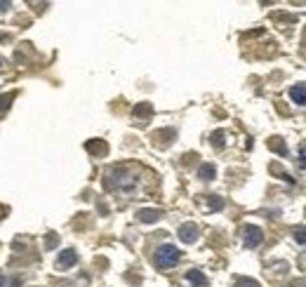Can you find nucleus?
Masks as SVG:
<instances>
[{
	"label": "nucleus",
	"mask_w": 306,
	"mask_h": 287,
	"mask_svg": "<svg viewBox=\"0 0 306 287\" xmlns=\"http://www.w3.org/2000/svg\"><path fill=\"white\" fill-rule=\"evenodd\" d=\"M212 144H214V146H224V132H214V134H212Z\"/></svg>",
	"instance_id": "2eb2a0df"
},
{
	"label": "nucleus",
	"mask_w": 306,
	"mask_h": 287,
	"mask_svg": "<svg viewBox=\"0 0 306 287\" xmlns=\"http://www.w3.org/2000/svg\"><path fill=\"white\" fill-rule=\"evenodd\" d=\"M214 174H217V170H214V165H203L201 170H198V177L205 179V182H210V179H214Z\"/></svg>",
	"instance_id": "6e6552de"
},
{
	"label": "nucleus",
	"mask_w": 306,
	"mask_h": 287,
	"mask_svg": "<svg viewBox=\"0 0 306 287\" xmlns=\"http://www.w3.org/2000/svg\"><path fill=\"white\" fill-rule=\"evenodd\" d=\"M5 285H7V280H5V276L0 273V287H5Z\"/></svg>",
	"instance_id": "6ab92c4d"
},
{
	"label": "nucleus",
	"mask_w": 306,
	"mask_h": 287,
	"mask_svg": "<svg viewBox=\"0 0 306 287\" xmlns=\"http://www.w3.org/2000/svg\"><path fill=\"white\" fill-rule=\"evenodd\" d=\"M186 280L191 282V285L193 287H205L207 285V280H205V276H203L201 271H189V273H186Z\"/></svg>",
	"instance_id": "0eeeda50"
},
{
	"label": "nucleus",
	"mask_w": 306,
	"mask_h": 287,
	"mask_svg": "<svg viewBox=\"0 0 306 287\" xmlns=\"http://www.w3.org/2000/svg\"><path fill=\"white\" fill-rule=\"evenodd\" d=\"M76 261H78V254L73 252V249H64V252L59 254V259H57V268H71V266H76Z\"/></svg>",
	"instance_id": "20e7f679"
},
{
	"label": "nucleus",
	"mask_w": 306,
	"mask_h": 287,
	"mask_svg": "<svg viewBox=\"0 0 306 287\" xmlns=\"http://www.w3.org/2000/svg\"><path fill=\"white\" fill-rule=\"evenodd\" d=\"M290 99L297 106H306V85H292L290 87Z\"/></svg>",
	"instance_id": "39448f33"
},
{
	"label": "nucleus",
	"mask_w": 306,
	"mask_h": 287,
	"mask_svg": "<svg viewBox=\"0 0 306 287\" xmlns=\"http://www.w3.org/2000/svg\"><path fill=\"white\" fill-rule=\"evenodd\" d=\"M295 240L297 243H306V226H297L295 228Z\"/></svg>",
	"instance_id": "ddd939ff"
},
{
	"label": "nucleus",
	"mask_w": 306,
	"mask_h": 287,
	"mask_svg": "<svg viewBox=\"0 0 306 287\" xmlns=\"http://www.w3.org/2000/svg\"><path fill=\"white\" fill-rule=\"evenodd\" d=\"M210 207H212V210H222L224 200H219V198H214V195H212V198H210Z\"/></svg>",
	"instance_id": "dca6fc26"
},
{
	"label": "nucleus",
	"mask_w": 306,
	"mask_h": 287,
	"mask_svg": "<svg viewBox=\"0 0 306 287\" xmlns=\"http://www.w3.org/2000/svg\"><path fill=\"white\" fill-rule=\"evenodd\" d=\"M57 243H59V238H57V236H50V238H47V245H45V247H55Z\"/></svg>",
	"instance_id": "f3484780"
},
{
	"label": "nucleus",
	"mask_w": 306,
	"mask_h": 287,
	"mask_svg": "<svg viewBox=\"0 0 306 287\" xmlns=\"http://www.w3.org/2000/svg\"><path fill=\"white\" fill-rule=\"evenodd\" d=\"M85 149H87V151H101V153H104L106 144L104 141H87V144H85Z\"/></svg>",
	"instance_id": "9b49d317"
},
{
	"label": "nucleus",
	"mask_w": 306,
	"mask_h": 287,
	"mask_svg": "<svg viewBox=\"0 0 306 287\" xmlns=\"http://www.w3.org/2000/svg\"><path fill=\"white\" fill-rule=\"evenodd\" d=\"M264 240V231L259 226H245L243 228V243L245 247H257V245Z\"/></svg>",
	"instance_id": "f03ea898"
},
{
	"label": "nucleus",
	"mask_w": 306,
	"mask_h": 287,
	"mask_svg": "<svg viewBox=\"0 0 306 287\" xmlns=\"http://www.w3.org/2000/svg\"><path fill=\"white\" fill-rule=\"evenodd\" d=\"M139 116H151V106L149 104H139L137 109H134V118H139Z\"/></svg>",
	"instance_id": "f8f14e48"
},
{
	"label": "nucleus",
	"mask_w": 306,
	"mask_h": 287,
	"mask_svg": "<svg viewBox=\"0 0 306 287\" xmlns=\"http://www.w3.org/2000/svg\"><path fill=\"white\" fill-rule=\"evenodd\" d=\"M12 99H14V92H12V94H3V97H0V118H3L5 109H10Z\"/></svg>",
	"instance_id": "1a4fd4ad"
},
{
	"label": "nucleus",
	"mask_w": 306,
	"mask_h": 287,
	"mask_svg": "<svg viewBox=\"0 0 306 287\" xmlns=\"http://www.w3.org/2000/svg\"><path fill=\"white\" fill-rule=\"evenodd\" d=\"M179 261V249L174 247V245H160L156 252V264L160 266V268H170V266H174Z\"/></svg>",
	"instance_id": "f257e3e1"
},
{
	"label": "nucleus",
	"mask_w": 306,
	"mask_h": 287,
	"mask_svg": "<svg viewBox=\"0 0 306 287\" xmlns=\"http://www.w3.org/2000/svg\"><path fill=\"white\" fill-rule=\"evenodd\" d=\"M236 287H259V282L252 280V278H238V280H236Z\"/></svg>",
	"instance_id": "9d476101"
},
{
	"label": "nucleus",
	"mask_w": 306,
	"mask_h": 287,
	"mask_svg": "<svg viewBox=\"0 0 306 287\" xmlns=\"http://www.w3.org/2000/svg\"><path fill=\"white\" fill-rule=\"evenodd\" d=\"M137 217H139V221H144V224H153V221H158L163 217V212L153 210V207H144V210L137 212Z\"/></svg>",
	"instance_id": "423d86ee"
},
{
	"label": "nucleus",
	"mask_w": 306,
	"mask_h": 287,
	"mask_svg": "<svg viewBox=\"0 0 306 287\" xmlns=\"http://www.w3.org/2000/svg\"><path fill=\"white\" fill-rule=\"evenodd\" d=\"M179 240H182V243H186V245H191V243H195V240H198V226H195V224H182V226H179Z\"/></svg>",
	"instance_id": "7ed1b4c3"
},
{
	"label": "nucleus",
	"mask_w": 306,
	"mask_h": 287,
	"mask_svg": "<svg viewBox=\"0 0 306 287\" xmlns=\"http://www.w3.org/2000/svg\"><path fill=\"white\" fill-rule=\"evenodd\" d=\"M7 7H10L7 3H0V12H3V10H7Z\"/></svg>",
	"instance_id": "aec40b11"
},
{
	"label": "nucleus",
	"mask_w": 306,
	"mask_h": 287,
	"mask_svg": "<svg viewBox=\"0 0 306 287\" xmlns=\"http://www.w3.org/2000/svg\"><path fill=\"white\" fill-rule=\"evenodd\" d=\"M301 167H306V146H304V149H301Z\"/></svg>",
	"instance_id": "a211bd4d"
},
{
	"label": "nucleus",
	"mask_w": 306,
	"mask_h": 287,
	"mask_svg": "<svg viewBox=\"0 0 306 287\" xmlns=\"http://www.w3.org/2000/svg\"><path fill=\"white\" fill-rule=\"evenodd\" d=\"M268 146H271L273 151H280V153H283V155L287 153V149H285V144H283V141H271V144H268Z\"/></svg>",
	"instance_id": "4468645a"
}]
</instances>
